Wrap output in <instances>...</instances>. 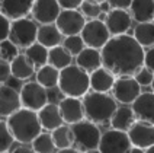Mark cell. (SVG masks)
Masks as SVG:
<instances>
[{"label": "cell", "instance_id": "obj_37", "mask_svg": "<svg viewBox=\"0 0 154 153\" xmlns=\"http://www.w3.org/2000/svg\"><path fill=\"white\" fill-rule=\"evenodd\" d=\"M10 28H12V21H9L3 13H0V43L9 40Z\"/></svg>", "mask_w": 154, "mask_h": 153}, {"label": "cell", "instance_id": "obj_38", "mask_svg": "<svg viewBox=\"0 0 154 153\" xmlns=\"http://www.w3.org/2000/svg\"><path fill=\"white\" fill-rule=\"evenodd\" d=\"M10 76H12V67H10V63L0 59V85H5V83L9 80V77Z\"/></svg>", "mask_w": 154, "mask_h": 153}, {"label": "cell", "instance_id": "obj_7", "mask_svg": "<svg viewBox=\"0 0 154 153\" xmlns=\"http://www.w3.org/2000/svg\"><path fill=\"white\" fill-rule=\"evenodd\" d=\"M80 37L83 38L86 47L93 48V50H102L112 38L108 28H106V24L100 19L87 21Z\"/></svg>", "mask_w": 154, "mask_h": 153}, {"label": "cell", "instance_id": "obj_20", "mask_svg": "<svg viewBox=\"0 0 154 153\" xmlns=\"http://www.w3.org/2000/svg\"><path fill=\"white\" fill-rule=\"evenodd\" d=\"M116 77L105 67L97 69L96 72L90 73V89L97 94H108L113 89Z\"/></svg>", "mask_w": 154, "mask_h": 153}, {"label": "cell", "instance_id": "obj_8", "mask_svg": "<svg viewBox=\"0 0 154 153\" xmlns=\"http://www.w3.org/2000/svg\"><path fill=\"white\" fill-rule=\"evenodd\" d=\"M20 101H22V108L29 111L38 112L48 105V94L47 89L42 88L36 82H28L20 88Z\"/></svg>", "mask_w": 154, "mask_h": 153}, {"label": "cell", "instance_id": "obj_18", "mask_svg": "<svg viewBox=\"0 0 154 153\" xmlns=\"http://www.w3.org/2000/svg\"><path fill=\"white\" fill-rule=\"evenodd\" d=\"M131 110L134 111V115L138 121H143L147 124L154 126V94L144 92L138 96L132 104Z\"/></svg>", "mask_w": 154, "mask_h": 153}, {"label": "cell", "instance_id": "obj_4", "mask_svg": "<svg viewBox=\"0 0 154 153\" xmlns=\"http://www.w3.org/2000/svg\"><path fill=\"white\" fill-rule=\"evenodd\" d=\"M58 88L66 98H85L90 89V75L77 64H71L60 72Z\"/></svg>", "mask_w": 154, "mask_h": 153}, {"label": "cell", "instance_id": "obj_39", "mask_svg": "<svg viewBox=\"0 0 154 153\" xmlns=\"http://www.w3.org/2000/svg\"><path fill=\"white\" fill-rule=\"evenodd\" d=\"M60 8L61 10H77L82 6V0H60Z\"/></svg>", "mask_w": 154, "mask_h": 153}, {"label": "cell", "instance_id": "obj_27", "mask_svg": "<svg viewBox=\"0 0 154 153\" xmlns=\"http://www.w3.org/2000/svg\"><path fill=\"white\" fill-rule=\"evenodd\" d=\"M71 60H73V56L63 45H58V47L50 50L48 64L52 66V67H55L57 70H60V72L64 70V69H67L69 66H71Z\"/></svg>", "mask_w": 154, "mask_h": 153}, {"label": "cell", "instance_id": "obj_42", "mask_svg": "<svg viewBox=\"0 0 154 153\" xmlns=\"http://www.w3.org/2000/svg\"><path fill=\"white\" fill-rule=\"evenodd\" d=\"M12 153H35V152H34V149H32V146L20 145V146H17Z\"/></svg>", "mask_w": 154, "mask_h": 153}, {"label": "cell", "instance_id": "obj_36", "mask_svg": "<svg viewBox=\"0 0 154 153\" xmlns=\"http://www.w3.org/2000/svg\"><path fill=\"white\" fill-rule=\"evenodd\" d=\"M134 79L138 82L140 86H151V83H153V80H154V73L150 72L147 67H143L135 73Z\"/></svg>", "mask_w": 154, "mask_h": 153}, {"label": "cell", "instance_id": "obj_47", "mask_svg": "<svg viewBox=\"0 0 154 153\" xmlns=\"http://www.w3.org/2000/svg\"><path fill=\"white\" fill-rule=\"evenodd\" d=\"M151 89H153V94H154V80H153V83H151Z\"/></svg>", "mask_w": 154, "mask_h": 153}, {"label": "cell", "instance_id": "obj_5", "mask_svg": "<svg viewBox=\"0 0 154 153\" xmlns=\"http://www.w3.org/2000/svg\"><path fill=\"white\" fill-rule=\"evenodd\" d=\"M71 131L74 137V145L79 152L85 153L89 150H96L99 147L102 133L96 124L83 120L74 126H71Z\"/></svg>", "mask_w": 154, "mask_h": 153}, {"label": "cell", "instance_id": "obj_35", "mask_svg": "<svg viewBox=\"0 0 154 153\" xmlns=\"http://www.w3.org/2000/svg\"><path fill=\"white\" fill-rule=\"evenodd\" d=\"M17 56H19L17 47L12 43L10 40H6V41L0 43V59H2V60L12 63V61L16 59Z\"/></svg>", "mask_w": 154, "mask_h": 153}, {"label": "cell", "instance_id": "obj_46", "mask_svg": "<svg viewBox=\"0 0 154 153\" xmlns=\"http://www.w3.org/2000/svg\"><path fill=\"white\" fill-rule=\"evenodd\" d=\"M85 153H100V152L96 149V150H89V152H85Z\"/></svg>", "mask_w": 154, "mask_h": 153}, {"label": "cell", "instance_id": "obj_29", "mask_svg": "<svg viewBox=\"0 0 154 153\" xmlns=\"http://www.w3.org/2000/svg\"><path fill=\"white\" fill-rule=\"evenodd\" d=\"M52 140H54V145L55 149L63 150V149H70L74 145V137H73V131L71 127L69 126H61L57 130H54L51 133Z\"/></svg>", "mask_w": 154, "mask_h": 153}, {"label": "cell", "instance_id": "obj_28", "mask_svg": "<svg viewBox=\"0 0 154 153\" xmlns=\"http://www.w3.org/2000/svg\"><path fill=\"white\" fill-rule=\"evenodd\" d=\"M25 56L31 60V63L35 67L41 69L44 66L48 64V56H50V50L45 48L44 45L35 43L34 45H31L29 48L25 50Z\"/></svg>", "mask_w": 154, "mask_h": 153}, {"label": "cell", "instance_id": "obj_32", "mask_svg": "<svg viewBox=\"0 0 154 153\" xmlns=\"http://www.w3.org/2000/svg\"><path fill=\"white\" fill-rule=\"evenodd\" d=\"M80 9H82V15L85 18H89L90 21L99 19L100 13H102L100 2H96V0H85Z\"/></svg>", "mask_w": 154, "mask_h": 153}, {"label": "cell", "instance_id": "obj_13", "mask_svg": "<svg viewBox=\"0 0 154 153\" xmlns=\"http://www.w3.org/2000/svg\"><path fill=\"white\" fill-rule=\"evenodd\" d=\"M128 137L132 147H138L143 150H148L154 146V126L143 121H137L129 128Z\"/></svg>", "mask_w": 154, "mask_h": 153}, {"label": "cell", "instance_id": "obj_26", "mask_svg": "<svg viewBox=\"0 0 154 153\" xmlns=\"http://www.w3.org/2000/svg\"><path fill=\"white\" fill-rule=\"evenodd\" d=\"M35 76H36V83H39L45 89H51V88L58 86V82H60V70H57L55 67L47 64L44 67L38 69V72H36Z\"/></svg>", "mask_w": 154, "mask_h": 153}, {"label": "cell", "instance_id": "obj_24", "mask_svg": "<svg viewBox=\"0 0 154 153\" xmlns=\"http://www.w3.org/2000/svg\"><path fill=\"white\" fill-rule=\"evenodd\" d=\"M135 115H134V111L128 108V107H121L116 110V112L113 114V117L111 120V126L113 130H118V131H125L128 133L129 128L132 127L137 121H135Z\"/></svg>", "mask_w": 154, "mask_h": 153}, {"label": "cell", "instance_id": "obj_48", "mask_svg": "<svg viewBox=\"0 0 154 153\" xmlns=\"http://www.w3.org/2000/svg\"><path fill=\"white\" fill-rule=\"evenodd\" d=\"M3 153H9V152H3Z\"/></svg>", "mask_w": 154, "mask_h": 153}, {"label": "cell", "instance_id": "obj_15", "mask_svg": "<svg viewBox=\"0 0 154 153\" xmlns=\"http://www.w3.org/2000/svg\"><path fill=\"white\" fill-rule=\"evenodd\" d=\"M19 110H22L20 94L15 88L0 85V117H10Z\"/></svg>", "mask_w": 154, "mask_h": 153}, {"label": "cell", "instance_id": "obj_23", "mask_svg": "<svg viewBox=\"0 0 154 153\" xmlns=\"http://www.w3.org/2000/svg\"><path fill=\"white\" fill-rule=\"evenodd\" d=\"M132 18L138 24H148L154 21V2L153 0H134L131 5Z\"/></svg>", "mask_w": 154, "mask_h": 153}, {"label": "cell", "instance_id": "obj_45", "mask_svg": "<svg viewBox=\"0 0 154 153\" xmlns=\"http://www.w3.org/2000/svg\"><path fill=\"white\" fill-rule=\"evenodd\" d=\"M146 153H154V146L153 147H150L148 150H146Z\"/></svg>", "mask_w": 154, "mask_h": 153}, {"label": "cell", "instance_id": "obj_49", "mask_svg": "<svg viewBox=\"0 0 154 153\" xmlns=\"http://www.w3.org/2000/svg\"><path fill=\"white\" fill-rule=\"evenodd\" d=\"M153 24H154V21H153Z\"/></svg>", "mask_w": 154, "mask_h": 153}, {"label": "cell", "instance_id": "obj_19", "mask_svg": "<svg viewBox=\"0 0 154 153\" xmlns=\"http://www.w3.org/2000/svg\"><path fill=\"white\" fill-rule=\"evenodd\" d=\"M38 118L41 123V127L51 133L58 127L64 126V120L61 117L60 108L55 104H48L41 111H38Z\"/></svg>", "mask_w": 154, "mask_h": 153}, {"label": "cell", "instance_id": "obj_17", "mask_svg": "<svg viewBox=\"0 0 154 153\" xmlns=\"http://www.w3.org/2000/svg\"><path fill=\"white\" fill-rule=\"evenodd\" d=\"M61 117L66 124L74 126L77 123L85 120V108H83V101L77 98H63L58 104Z\"/></svg>", "mask_w": 154, "mask_h": 153}, {"label": "cell", "instance_id": "obj_11", "mask_svg": "<svg viewBox=\"0 0 154 153\" xmlns=\"http://www.w3.org/2000/svg\"><path fill=\"white\" fill-rule=\"evenodd\" d=\"M86 18L77 10H61L60 16L55 22L63 37H74L80 35L83 28L86 26Z\"/></svg>", "mask_w": 154, "mask_h": 153}, {"label": "cell", "instance_id": "obj_21", "mask_svg": "<svg viewBox=\"0 0 154 153\" xmlns=\"http://www.w3.org/2000/svg\"><path fill=\"white\" fill-rule=\"evenodd\" d=\"M76 64L90 75V73L96 72L97 69L103 67L102 54H100L99 50H93V48H87L86 47L85 50L76 57Z\"/></svg>", "mask_w": 154, "mask_h": 153}, {"label": "cell", "instance_id": "obj_30", "mask_svg": "<svg viewBox=\"0 0 154 153\" xmlns=\"http://www.w3.org/2000/svg\"><path fill=\"white\" fill-rule=\"evenodd\" d=\"M143 48L144 47H151L154 45V24H138L134 28V35H132Z\"/></svg>", "mask_w": 154, "mask_h": 153}, {"label": "cell", "instance_id": "obj_1", "mask_svg": "<svg viewBox=\"0 0 154 153\" xmlns=\"http://www.w3.org/2000/svg\"><path fill=\"white\" fill-rule=\"evenodd\" d=\"M102 64L113 76H135L144 67L146 51L131 35L112 37L100 51Z\"/></svg>", "mask_w": 154, "mask_h": 153}, {"label": "cell", "instance_id": "obj_43", "mask_svg": "<svg viewBox=\"0 0 154 153\" xmlns=\"http://www.w3.org/2000/svg\"><path fill=\"white\" fill-rule=\"evenodd\" d=\"M57 153H80L77 149H73V147H70V149H63V150H58Z\"/></svg>", "mask_w": 154, "mask_h": 153}, {"label": "cell", "instance_id": "obj_33", "mask_svg": "<svg viewBox=\"0 0 154 153\" xmlns=\"http://www.w3.org/2000/svg\"><path fill=\"white\" fill-rule=\"evenodd\" d=\"M63 47L69 51L71 56H74V57H77V56L86 48L85 41H83V38H82L80 35L67 37V38L64 40V43H63Z\"/></svg>", "mask_w": 154, "mask_h": 153}, {"label": "cell", "instance_id": "obj_10", "mask_svg": "<svg viewBox=\"0 0 154 153\" xmlns=\"http://www.w3.org/2000/svg\"><path fill=\"white\" fill-rule=\"evenodd\" d=\"M112 94L115 101L121 102L124 105L134 104L135 99L141 95V86L134 79V76H125V77H116L115 85L112 89Z\"/></svg>", "mask_w": 154, "mask_h": 153}, {"label": "cell", "instance_id": "obj_2", "mask_svg": "<svg viewBox=\"0 0 154 153\" xmlns=\"http://www.w3.org/2000/svg\"><path fill=\"white\" fill-rule=\"evenodd\" d=\"M6 123H8V127L13 139L22 145L32 143L42 133L38 112L25 110V108H22L17 112H15L13 115H10Z\"/></svg>", "mask_w": 154, "mask_h": 153}, {"label": "cell", "instance_id": "obj_31", "mask_svg": "<svg viewBox=\"0 0 154 153\" xmlns=\"http://www.w3.org/2000/svg\"><path fill=\"white\" fill-rule=\"evenodd\" d=\"M31 146L35 153H54L55 150V145H54L51 133H41L31 143Z\"/></svg>", "mask_w": 154, "mask_h": 153}, {"label": "cell", "instance_id": "obj_16", "mask_svg": "<svg viewBox=\"0 0 154 153\" xmlns=\"http://www.w3.org/2000/svg\"><path fill=\"white\" fill-rule=\"evenodd\" d=\"M131 15L127 10H116L112 9L111 12L106 13L105 24L112 37H121V35H127V31L131 28Z\"/></svg>", "mask_w": 154, "mask_h": 153}, {"label": "cell", "instance_id": "obj_12", "mask_svg": "<svg viewBox=\"0 0 154 153\" xmlns=\"http://www.w3.org/2000/svg\"><path fill=\"white\" fill-rule=\"evenodd\" d=\"M61 13L60 3L57 0H36L34 2L32 16L35 22L42 25H55Z\"/></svg>", "mask_w": 154, "mask_h": 153}, {"label": "cell", "instance_id": "obj_40", "mask_svg": "<svg viewBox=\"0 0 154 153\" xmlns=\"http://www.w3.org/2000/svg\"><path fill=\"white\" fill-rule=\"evenodd\" d=\"M131 5H132L131 0H111V2H109L111 10L112 9H116V10H127V9H131Z\"/></svg>", "mask_w": 154, "mask_h": 153}, {"label": "cell", "instance_id": "obj_22", "mask_svg": "<svg viewBox=\"0 0 154 153\" xmlns=\"http://www.w3.org/2000/svg\"><path fill=\"white\" fill-rule=\"evenodd\" d=\"M63 40V35L58 31V28L55 25H42L39 26L38 29V38H36V43L44 45L45 48L52 50L55 47H58L61 44Z\"/></svg>", "mask_w": 154, "mask_h": 153}, {"label": "cell", "instance_id": "obj_9", "mask_svg": "<svg viewBox=\"0 0 154 153\" xmlns=\"http://www.w3.org/2000/svg\"><path fill=\"white\" fill-rule=\"evenodd\" d=\"M131 140L128 133L118 130H108L102 133V139L97 150L100 153H128L131 150Z\"/></svg>", "mask_w": 154, "mask_h": 153}, {"label": "cell", "instance_id": "obj_14", "mask_svg": "<svg viewBox=\"0 0 154 153\" xmlns=\"http://www.w3.org/2000/svg\"><path fill=\"white\" fill-rule=\"evenodd\" d=\"M32 8L34 2L31 0H0V13L12 22L25 19L29 13H32Z\"/></svg>", "mask_w": 154, "mask_h": 153}, {"label": "cell", "instance_id": "obj_34", "mask_svg": "<svg viewBox=\"0 0 154 153\" xmlns=\"http://www.w3.org/2000/svg\"><path fill=\"white\" fill-rule=\"evenodd\" d=\"M13 142H15V139L9 130L8 123L0 120V153L8 152L10 146L13 145Z\"/></svg>", "mask_w": 154, "mask_h": 153}, {"label": "cell", "instance_id": "obj_25", "mask_svg": "<svg viewBox=\"0 0 154 153\" xmlns=\"http://www.w3.org/2000/svg\"><path fill=\"white\" fill-rule=\"evenodd\" d=\"M10 67H12V76L19 80H26L35 73V66L25 54H19L10 63Z\"/></svg>", "mask_w": 154, "mask_h": 153}, {"label": "cell", "instance_id": "obj_6", "mask_svg": "<svg viewBox=\"0 0 154 153\" xmlns=\"http://www.w3.org/2000/svg\"><path fill=\"white\" fill-rule=\"evenodd\" d=\"M38 29L39 28L36 26V24L28 18L20 19V21H15V22H12L9 40L15 44L17 48H25L26 50L36 43Z\"/></svg>", "mask_w": 154, "mask_h": 153}, {"label": "cell", "instance_id": "obj_41", "mask_svg": "<svg viewBox=\"0 0 154 153\" xmlns=\"http://www.w3.org/2000/svg\"><path fill=\"white\" fill-rule=\"evenodd\" d=\"M144 67H147L150 72L154 73V47L146 51V57H144Z\"/></svg>", "mask_w": 154, "mask_h": 153}, {"label": "cell", "instance_id": "obj_3", "mask_svg": "<svg viewBox=\"0 0 154 153\" xmlns=\"http://www.w3.org/2000/svg\"><path fill=\"white\" fill-rule=\"evenodd\" d=\"M83 108L87 121L93 124H105L111 123L113 114L116 112V101L109 94H97L89 92L83 98Z\"/></svg>", "mask_w": 154, "mask_h": 153}, {"label": "cell", "instance_id": "obj_44", "mask_svg": "<svg viewBox=\"0 0 154 153\" xmlns=\"http://www.w3.org/2000/svg\"><path fill=\"white\" fill-rule=\"evenodd\" d=\"M128 153H146V150L143 149H138V147H131V150Z\"/></svg>", "mask_w": 154, "mask_h": 153}]
</instances>
